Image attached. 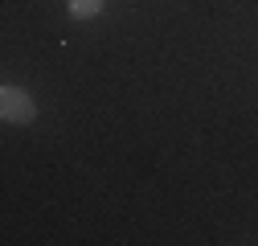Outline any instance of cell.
Returning <instances> with one entry per match:
<instances>
[{"instance_id": "1", "label": "cell", "mask_w": 258, "mask_h": 246, "mask_svg": "<svg viewBox=\"0 0 258 246\" xmlns=\"http://www.w3.org/2000/svg\"><path fill=\"white\" fill-rule=\"evenodd\" d=\"M0 115H5V123H33L37 119V103H33L29 90L9 82L5 90H0Z\"/></svg>"}, {"instance_id": "2", "label": "cell", "mask_w": 258, "mask_h": 246, "mask_svg": "<svg viewBox=\"0 0 258 246\" xmlns=\"http://www.w3.org/2000/svg\"><path fill=\"white\" fill-rule=\"evenodd\" d=\"M103 13V0H70V17L74 21H90Z\"/></svg>"}]
</instances>
